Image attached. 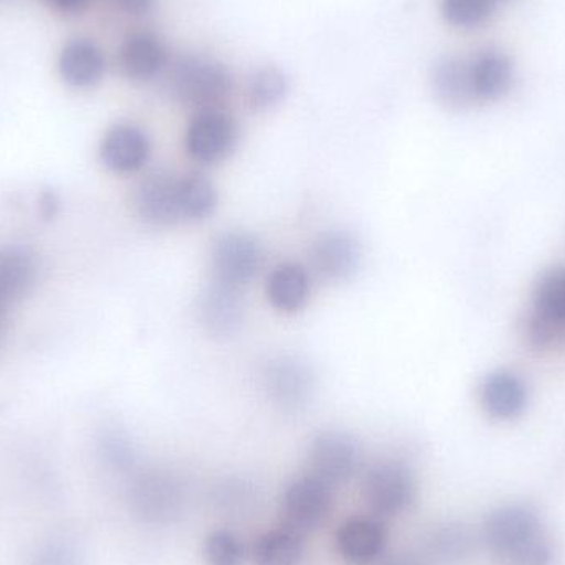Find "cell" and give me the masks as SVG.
Returning <instances> with one entry per match:
<instances>
[{
  "instance_id": "cell-22",
  "label": "cell",
  "mask_w": 565,
  "mask_h": 565,
  "mask_svg": "<svg viewBox=\"0 0 565 565\" xmlns=\"http://www.w3.org/2000/svg\"><path fill=\"white\" fill-rule=\"evenodd\" d=\"M267 299L285 315L301 311L311 296V274L299 264H281L268 275Z\"/></svg>"
},
{
  "instance_id": "cell-29",
  "label": "cell",
  "mask_w": 565,
  "mask_h": 565,
  "mask_svg": "<svg viewBox=\"0 0 565 565\" xmlns=\"http://www.w3.org/2000/svg\"><path fill=\"white\" fill-rule=\"evenodd\" d=\"M533 308L565 322V268L544 271L534 286Z\"/></svg>"
},
{
  "instance_id": "cell-12",
  "label": "cell",
  "mask_w": 565,
  "mask_h": 565,
  "mask_svg": "<svg viewBox=\"0 0 565 565\" xmlns=\"http://www.w3.org/2000/svg\"><path fill=\"white\" fill-rule=\"evenodd\" d=\"M387 527L375 514L348 518L334 533L339 557L351 565L377 564L387 554Z\"/></svg>"
},
{
  "instance_id": "cell-37",
  "label": "cell",
  "mask_w": 565,
  "mask_h": 565,
  "mask_svg": "<svg viewBox=\"0 0 565 565\" xmlns=\"http://www.w3.org/2000/svg\"><path fill=\"white\" fill-rule=\"evenodd\" d=\"M3 309H6V305H3L2 299H0V321H2Z\"/></svg>"
},
{
  "instance_id": "cell-14",
  "label": "cell",
  "mask_w": 565,
  "mask_h": 565,
  "mask_svg": "<svg viewBox=\"0 0 565 565\" xmlns=\"http://www.w3.org/2000/svg\"><path fill=\"white\" fill-rule=\"evenodd\" d=\"M151 156V141L141 128L128 122L113 126L99 146L105 168L116 174H135L145 168Z\"/></svg>"
},
{
  "instance_id": "cell-4",
  "label": "cell",
  "mask_w": 565,
  "mask_h": 565,
  "mask_svg": "<svg viewBox=\"0 0 565 565\" xmlns=\"http://www.w3.org/2000/svg\"><path fill=\"white\" fill-rule=\"evenodd\" d=\"M362 497L371 513L381 520L402 516L417 501V477L405 461L395 458L375 461L364 473Z\"/></svg>"
},
{
  "instance_id": "cell-23",
  "label": "cell",
  "mask_w": 565,
  "mask_h": 565,
  "mask_svg": "<svg viewBox=\"0 0 565 565\" xmlns=\"http://www.w3.org/2000/svg\"><path fill=\"white\" fill-rule=\"evenodd\" d=\"M305 553V536L285 524L262 533L250 550L255 565H301Z\"/></svg>"
},
{
  "instance_id": "cell-15",
  "label": "cell",
  "mask_w": 565,
  "mask_h": 565,
  "mask_svg": "<svg viewBox=\"0 0 565 565\" xmlns=\"http://www.w3.org/2000/svg\"><path fill=\"white\" fill-rule=\"evenodd\" d=\"M480 401L483 411L494 420H514L526 411L530 392L520 375L500 369L484 377Z\"/></svg>"
},
{
  "instance_id": "cell-9",
  "label": "cell",
  "mask_w": 565,
  "mask_h": 565,
  "mask_svg": "<svg viewBox=\"0 0 565 565\" xmlns=\"http://www.w3.org/2000/svg\"><path fill=\"white\" fill-rule=\"evenodd\" d=\"M135 211L149 227L169 228L185 224L181 174L154 172L139 182Z\"/></svg>"
},
{
  "instance_id": "cell-32",
  "label": "cell",
  "mask_w": 565,
  "mask_h": 565,
  "mask_svg": "<svg viewBox=\"0 0 565 565\" xmlns=\"http://www.w3.org/2000/svg\"><path fill=\"white\" fill-rule=\"evenodd\" d=\"M30 565H82L78 551L68 541L55 540L43 544Z\"/></svg>"
},
{
  "instance_id": "cell-38",
  "label": "cell",
  "mask_w": 565,
  "mask_h": 565,
  "mask_svg": "<svg viewBox=\"0 0 565 565\" xmlns=\"http://www.w3.org/2000/svg\"><path fill=\"white\" fill-rule=\"evenodd\" d=\"M498 3H508L513 2V0H497Z\"/></svg>"
},
{
  "instance_id": "cell-36",
  "label": "cell",
  "mask_w": 565,
  "mask_h": 565,
  "mask_svg": "<svg viewBox=\"0 0 565 565\" xmlns=\"http://www.w3.org/2000/svg\"><path fill=\"white\" fill-rule=\"evenodd\" d=\"M53 9L63 13H78L88 7L92 0H46Z\"/></svg>"
},
{
  "instance_id": "cell-7",
  "label": "cell",
  "mask_w": 565,
  "mask_h": 565,
  "mask_svg": "<svg viewBox=\"0 0 565 565\" xmlns=\"http://www.w3.org/2000/svg\"><path fill=\"white\" fill-rule=\"evenodd\" d=\"M211 265L214 280L242 289L262 270L264 248L248 232H224L212 244Z\"/></svg>"
},
{
  "instance_id": "cell-13",
  "label": "cell",
  "mask_w": 565,
  "mask_h": 565,
  "mask_svg": "<svg viewBox=\"0 0 565 565\" xmlns=\"http://www.w3.org/2000/svg\"><path fill=\"white\" fill-rule=\"evenodd\" d=\"M199 318L205 331L215 338H231L237 334L245 318L241 288L212 278L199 298Z\"/></svg>"
},
{
  "instance_id": "cell-1",
  "label": "cell",
  "mask_w": 565,
  "mask_h": 565,
  "mask_svg": "<svg viewBox=\"0 0 565 565\" xmlns=\"http://www.w3.org/2000/svg\"><path fill=\"white\" fill-rule=\"evenodd\" d=\"M481 540L501 565H553L554 551L540 518L530 508L508 504L491 511Z\"/></svg>"
},
{
  "instance_id": "cell-3",
  "label": "cell",
  "mask_w": 565,
  "mask_h": 565,
  "mask_svg": "<svg viewBox=\"0 0 565 565\" xmlns=\"http://www.w3.org/2000/svg\"><path fill=\"white\" fill-rule=\"evenodd\" d=\"M131 513L149 526H169L188 508V490L171 471L146 470L132 478L128 490Z\"/></svg>"
},
{
  "instance_id": "cell-8",
  "label": "cell",
  "mask_w": 565,
  "mask_h": 565,
  "mask_svg": "<svg viewBox=\"0 0 565 565\" xmlns=\"http://www.w3.org/2000/svg\"><path fill=\"white\" fill-rule=\"evenodd\" d=\"M238 126L221 108L198 113L185 132V151L199 164L224 162L237 148Z\"/></svg>"
},
{
  "instance_id": "cell-18",
  "label": "cell",
  "mask_w": 565,
  "mask_h": 565,
  "mask_svg": "<svg viewBox=\"0 0 565 565\" xmlns=\"http://www.w3.org/2000/svg\"><path fill=\"white\" fill-rule=\"evenodd\" d=\"M168 63V50L158 35L151 32L132 33L119 49V66L132 82L156 78Z\"/></svg>"
},
{
  "instance_id": "cell-19",
  "label": "cell",
  "mask_w": 565,
  "mask_h": 565,
  "mask_svg": "<svg viewBox=\"0 0 565 565\" xmlns=\"http://www.w3.org/2000/svg\"><path fill=\"white\" fill-rule=\"evenodd\" d=\"M105 70V55L92 40H70L60 52V76L73 88H92L102 82Z\"/></svg>"
},
{
  "instance_id": "cell-24",
  "label": "cell",
  "mask_w": 565,
  "mask_h": 565,
  "mask_svg": "<svg viewBox=\"0 0 565 565\" xmlns=\"http://www.w3.org/2000/svg\"><path fill=\"white\" fill-rule=\"evenodd\" d=\"M212 503L227 516L244 518L254 513L260 503V488L244 477H227L212 488Z\"/></svg>"
},
{
  "instance_id": "cell-31",
  "label": "cell",
  "mask_w": 565,
  "mask_h": 565,
  "mask_svg": "<svg viewBox=\"0 0 565 565\" xmlns=\"http://www.w3.org/2000/svg\"><path fill=\"white\" fill-rule=\"evenodd\" d=\"M102 454L106 463H108L113 470L126 473V471H131L132 468L136 467L135 447H132L131 441L122 437L121 434L106 435L102 444Z\"/></svg>"
},
{
  "instance_id": "cell-30",
  "label": "cell",
  "mask_w": 565,
  "mask_h": 565,
  "mask_svg": "<svg viewBox=\"0 0 565 565\" xmlns=\"http://www.w3.org/2000/svg\"><path fill=\"white\" fill-rule=\"evenodd\" d=\"M497 7V0H441V15L457 29H475L487 22Z\"/></svg>"
},
{
  "instance_id": "cell-6",
  "label": "cell",
  "mask_w": 565,
  "mask_h": 565,
  "mask_svg": "<svg viewBox=\"0 0 565 565\" xmlns=\"http://www.w3.org/2000/svg\"><path fill=\"white\" fill-rule=\"evenodd\" d=\"M364 460L361 441L345 430H322L309 444V471L331 487L348 483Z\"/></svg>"
},
{
  "instance_id": "cell-26",
  "label": "cell",
  "mask_w": 565,
  "mask_h": 565,
  "mask_svg": "<svg viewBox=\"0 0 565 565\" xmlns=\"http://www.w3.org/2000/svg\"><path fill=\"white\" fill-rule=\"evenodd\" d=\"M288 93V79L281 70L265 66L255 73L248 88V102L255 111H268L280 105Z\"/></svg>"
},
{
  "instance_id": "cell-25",
  "label": "cell",
  "mask_w": 565,
  "mask_h": 565,
  "mask_svg": "<svg viewBox=\"0 0 565 565\" xmlns=\"http://www.w3.org/2000/svg\"><path fill=\"white\" fill-rule=\"evenodd\" d=\"M181 184L185 224L211 217L218 205V192L215 185L207 178L195 172L182 174Z\"/></svg>"
},
{
  "instance_id": "cell-21",
  "label": "cell",
  "mask_w": 565,
  "mask_h": 565,
  "mask_svg": "<svg viewBox=\"0 0 565 565\" xmlns=\"http://www.w3.org/2000/svg\"><path fill=\"white\" fill-rule=\"evenodd\" d=\"M39 278L35 254L22 245L0 248V299L3 305L25 298Z\"/></svg>"
},
{
  "instance_id": "cell-5",
  "label": "cell",
  "mask_w": 565,
  "mask_h": 565,
  "mask_svg": "<svg viewBox=\"0 0 565 565\" xmlns=\"http://www.w3.org/2000/svg\"><path fill=\"white\" fill-rule=\"evenodd\" d=\"M334 507V487L308 473L292 478L280 500L281 524L306 536L321 527Z\"/></svg>"
},
{
  "instance_id": "cell-10",
  "label": "cell",
  "mask_w": 565,
  "mask_h": 565,
  "mask_svg": "<svg viewBox=\"0 0 565 565\" xmlns=\"http://www.w3.org/2000/svg\"><path fill=\"white\" fill-rule=\"evenodd\" d=\"M262 384L268 398L282 412H299L311 401L315 375L306 362L292 355L270 359L262 369Z\"/></svg>"
},
{
  "instance_id": "cell-20",
  "label": "cell",
  "mask_w": 565,
  "mask_h": 565,
  "mask_svg": "<svg viewBox=\"0 0 565 565\" xmlns=\"http://www.w3.org/2000/svg\"><path fill=\"white\" fill-rule=\"evenodd\" d=\"M435 98L450 109H465L473 105V86H471L470 62L460 56H441L430 75Z\"/></svg>"
},
{
  "instance_id": "cell-16",
  "label": "cell",
  "mask_w": 565,
  "mask_h": 565,
  "mask_svg": "<svg viewBox=\"0 0 565 565\" xmlns=\"http://www.w3.org/2000/svg\"><path fill=\"white\" fill-rule=\"evenodd\" d=\"M475 536L460 521H440L422 537L418 553L428 565H458L473 553Z\"/></svg>"
},
{
  "instance_id": "cell-34",
  "label": "cell",
  "mask_w": 565,
  "mask_h": 565,
  "mask_svg": "<svg viewBox=\"0 0 565 565\" xmlns=\"http://www.w3.org/2000/svg\"><path fill=\"white\" fill-rule=\"evenodd\" d=\"M118 9L131 15H145L154 7L156 0H113Z\"/></svg>"
},
{
  "instance_id": "cell-28",
  "label": "cell",
  "mask_w": 565,
  "mask_h": 565,
  "mask_svg": "<svg viewBox=\"0 0 565 565\" xmlns=\"http://www.w3.org/2000/svg\"><path fill=\"white\" fill-rule=\"evenodd\" d=\"M565 322L553 318L540 309L531 308L523 321V338L527 348L536 352H546L556 348L563 338Z\"/></svg>"
},
{
  "instance_id": "cell-17",
  "label": "cell",
  "mask_w": 565,
  "mask_h": 565,
  "mask_svg": "<svg viewBox=\"0 0 565 565\" xmlns=\"http://www.w3.org/2000/svg\"><path fill=\"white\" fill-rule=\"evenodd\" d=\"M475 99L481 103L500 102L514 83V63L498 49H487L470 62Z\"/></svg>"
},
{
  "instance_id": "cell-39",
  "label": "cell",
  "mask_w": 565,
  "mask_h": 565,
  "mask_svg": "<svg viewBox=\"0 0 565 565\" xmlns=\"http://www.w3.org/2000/svg\"><path fill=\"white\" fill-rule=\"evenodd\" d=\"M0 2H2V0H0Z\"/></svg>"
},
{
  "instance_id": "cell-11",
  "label": "cell",
  "mask_w": 565,
  "mask_h": 565,
  "mask_svg": "<svg viewBox=\"0 0 565 565\" xmlns=\"http://www.w3.org/2000/svg\"><path fill=\"white\" fill-rule=\"evenodd\" d=\"M362 264V245L348 231H329L312 242L309 268L318 280L344 282L351 280Z\"/></svg>"
},
{
  "instance_id": "cell-27",
  "label": "cell",
  "mask_w": 565,
  "mask_h": 565,
  "mask_svg": "<svg viewBox=\"0 0 565 565\" xmlns=\"http://www.w3.org/2000/svg\"><path fill=\"white\" fill-rule=\"evenodd\" d=\"M202 554L207 565H244L247 547L235 531L217 527L205 536Z\"/></svg>"
},
{
  "instance_id": "cell-33",
  "label": "cell",
  "mask_w": 565,
  "mask_h": 565,
  "mask_svg": "<svg viewBox=\"0 0 565 565\" xmlns=\"http://www.w3.org/2000/svg\"><path fill=\"white\" fill-rule=\"evenodd\" d=\"M377 565H428L418 551H398V553L385 554Z\"/></svg>"
},
{
  "instance_id": "cell-35",
  "label": "cell",
  "mask_w": 565,
  "mask_h": 565,
  "mask_svg": "<svg viewBox=\"0 0 565 565\" xmlns=\"http://www.w3.org/2000/svg\"><path fill=\"white\" fill-rule=\"evenodd\" d=\"M60 211V199L55 192L46 191L43 192L40 198V214L45 218H53Z\"/></svg>"
},
{
  "instance_id": "cell-2",
  "label": "cell",
  "mask_w": 565,
  "mask_h": 565,
  "mask_svg": "<svg viewBox=\"0 0 565 565\" xmlns=\"http://www.w3.org/2000/svg\"><path fill=\"white\" fill-rule=\"evenodd\" d=\"M231 72L209 56H184L169 75L168 88L172 98L199 113L217 109L232 93Z\"/></svg>"
}]
</instances>
